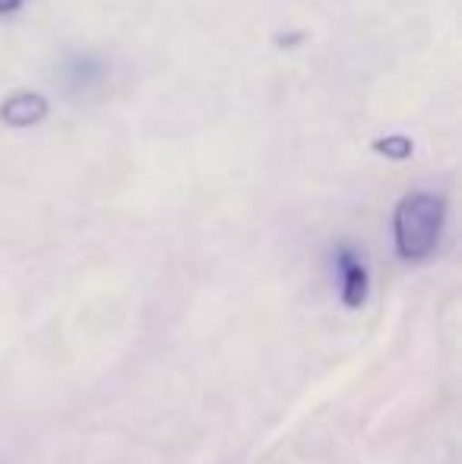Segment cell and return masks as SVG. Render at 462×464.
Listing matches in <instances>:
<instances>
[{
  "label": "cell",
  "instance_id": "6da1fadb",
  "mask_svg": "<svg viewBox=\"0 0 462 464\" xmlns=\"http://www.w3.org/2000/svg\"><path fill=\"white\" fill-rule=\"evenodd\" d=\"M444 196L431 193V189H415V193L402 196L393 212V240L399 256L408 263H421L431 256L444 234Z\"/></svg>",
  "mask_w": 462,
  "mask_h": 464
},
{
  "label": "cell",
  "instance_id": "7a4b0ae2",
  "mask_svg": "<svg viewBox=\"0 0 462 464\" xmlns=\"http://www.w3.org/2000/svg\"><path fill=\"white\" fill-rule=\"evenodd\" d=\"M336 259V272H339V297L349 310H361L364 300H368L370 291V272L364 266L361 253L351 250V246H339L333 253Z\"/></svg>",
  "mask_w": 462,
  "mask_h": 464
},
{
  "label": "cell",
  "instance_id": "3957f363",
  "mask_svg": "<svg viewBox=\"0 0 462 464\" xmlns=\"http://www.w3.org/2000/svg\"><path fill=\"white\" fill-rule=\"evenodd\" d=\"M44 111H48V104H44L42 95H35V92H19V95H13V98H6L4 108H0V114H4L10 123H16V127H23V123L42 121Z\"/></svg>",
  "mask_w": 462,
  "mask_h": 464
},
{
  "label": "cell",
  "instance_id": "277c9868",
  "mask_svg": "<svg viewBox=\"0 0 462 464\" xmlns=\"http://www.w3.org/2000/svg\"><path fill=\"white\" fill-rule=\"evenodd\" d=\"M377 149H380V152L396 155V159H402V155L412 152V142L408 140H383V142H377Z\"/></svg>",
  "mask_w": 462,
  "mask_h": 464
},
{
  "label": "cell",
  "instance_id": "5b68a950",
  "mask_svg": "<svg viewBox=\"0 0 462 464\" xmlns=\"http://www.w3.org/2000/svg\"><path fill=\"white\" fill-rule=\"evenodd\" d=\"M23 6V0H0V13H13Z\"/></svg>",
  "mask_w": 462,
  "mask_h": 464
}]
</instances>
